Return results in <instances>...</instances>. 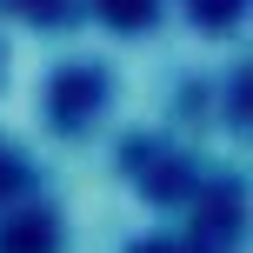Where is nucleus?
Segmentation results:
<instances>
[{"label":"nucleus","instance_id":"nucleus-1","mask_svg":"<svg viewBox=\"0 0 253 253\" xmlns=\"http://www.w3.org/2000/svg\"><path fill=\"white\" fill-rule=\"evenodd\" d=\"M107 7H114V20H133V13L147 7V0H107Z\"/></svg>","mask_w":253,"mask_h":253},{"label":"nucleus","instance_id":"nucleus-2","mask_svg":"<svg viewBox=\"0 0 253 253\" xmlns=\"http://www.w3.org/2000/svg\"><path fill=\"white\" fill-rule=\"evenodd\" d=\"M0 187H7V160H0Z\"/></svg>","mask_w":253,"mask_h":253}]
</instances>
